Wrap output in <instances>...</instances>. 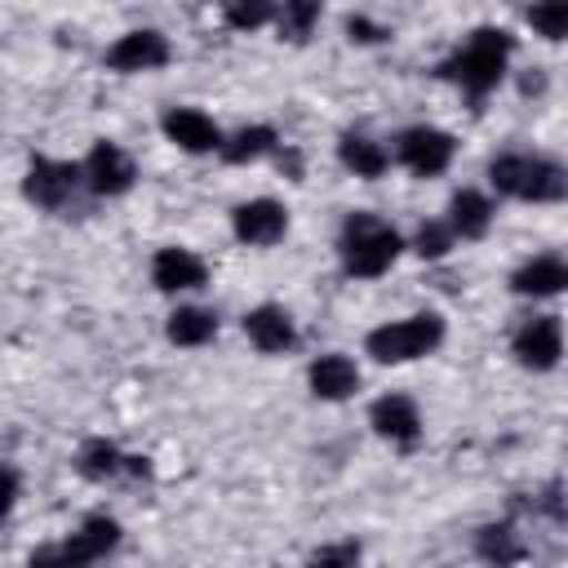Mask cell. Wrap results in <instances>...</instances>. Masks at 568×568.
<instances>
[{
  "instance_id": "cell-19",
  "label": "cell",
  "mask_w": 568,
  "mask_h": 568,
  "mask_svg": "<svg viewBox=\"0 0 568 568\" xmlns=\"http://www.w3.org/2000/svg\"><path fill=\"white\" fill-rule=\"evenodd\" d=\"M164 333H169L173 346H204V342L217 337V315L204 311V306H178V311L169 315Z\"/></svg>"
},
{
  "instance_id": "cell-4",
  "label": "cell",
  "mask_w": 568,
  "mask_h": 568,
  "mask_svg": "<svg viewBox=\"0 0 568 568\" xmlns=\"http://www.w3.org/2000/svg\"><path fill=\"white\" fill-rule=\"evenodd\" d=\"M444 342V315L439 311H417L404 320H386L364 337V351L377 364H413L422 355H430Z\"/></svg>"
},
{
  "instance_id": "cell-8",
  "label": "cell",
  "mask_w": 568,
  "mask_h": 568,
  "mask_svg": "<svg viewBox=\"0 0 568 568\" xmlns=\"http://www.w3.org/2000/svg\"><path fill=\"white\" fill-rule=\"evenodd\" d=\"M231 231H235V240L248 244V248H271V244H280L284 231H288V209H284L280 200H271V195L244 200V204H235V213H231Z\"/></svg>"
},
{
  "instance_id": "cell-14",
  "label": "cell",
  "mask_w": 568,
  "mask_h": 568,
  "mask_svg": "<svg viewBox=\"0 0 568 568\" xmlns=\"http://www.w3.org/2000/svg\"><path fill=\"white\" fill-rule=\"evenodd\" d=\"M244 337L262 351V355H284L297 346V328H293V315L275 302H262L253 311H244Z\"/></svg>"
},
{
  "instance_id": "cell-21",
  "label": "cell",
  "mask_w": 568,
  "mask_h": 568,
  "mask_svg": "<svg viewBox=\"0 0 568 568\" xmlns=\"http://www.w3.org/2000/svg\"><path fill=\"white\" fill-rule=\"evenodd\" d=\"M124 462H133V457H124L111 439H89V444L80 448V457H75V470H80L84 479L102 484V479H115V475L124 470Z\"/></svg>"
},
{
  "instance_id": "cell-24",
  "label": "cell",
  "mask_w": 568,
  "mask_h": 568,
  "mask_svg": "<svg viewBox=\"0 0 568 568\" xmlns=\"http://www.w3.org/2000/svg\"><path fill=\"white\" fill-rule=\"evenodd\" d=\"M315 22H320V4H306V0L284 4V9H280V18H275L280 36H288V40H306Z\"/></svg>"
},
{
  "instance_id": "cell-9",
  "label": "cell",
  "mask_w": 568,
  "mask_h": 568,
  "mask_svg": "<svg viewBox=\"0 0 568 568\" xmlns=\"http://www.w3.org/2000/svg\"><path fill=\"white\" fill-rule=\"evenodd\" d=\"M510 351L532 373L555 368L559 355H564V324H559V315H532V320H524L519 333H515V342H510Z\"/></svg>"
},
{
  "instance_id": "cell-22",
  "label": "cell",
  "mask_w": 568,
  "mask_h": 568,
  "mask_svg": "<svg viewBox=\"0 0 568 568\" xmlns=\"http://www.w3.org/2000/svg\"><path fill=\"white\" fill-rule=\"evenodd\" d=\"M479 555H484L488 564H497V568L515 564V559H519V537H515V528H506V524L484 528V532H479Z\"/></svg>"
},
{
  "instance_id": "cell-11",
  "label": "cell",
  "mask_w": 568,
  "mask_h": 568,
  "mask_svg": "<svg viewBox=\"0 0 568 568\" xmlns=\"http://www.w3.org/2000/svg\"><path fill=\"white\" fill-rule=\"evenodd\" d=\"M169 62V40L155 31V27H138V31H124L111 49H106V67L120 71V75H138V71H155Z\"/></svg>"
},
{
  "instance_id": "cell-12",
  "label": "cell",
  "mask_w": 568,
  "mask_h": 568,
  "mask_svg": "<svg viewBox=\"0 0 568 568\" xmlns=\"http://www.w3.org/2000/svg\"><path fill=\"white\" fill-rule=\"evenodd\" d=\"M204 280H209L204 257L182 248V244H164L151 257V284L160 293H195V288H204Z\"/></svg>"
},
{
  "instance_id": "cell-18",
  "label": "cell",
  "mask_w": 568,
  "mask_h": 568,
  "mask_svg": "<svg viewBox=\"0 0 568 568\" xmlns=\"http://www.w3.org/2000/svg\"><path fill=\"white\" fill-rule=\"evenodd\" d=\"M337 155H342V164L355 173V178H364V182H373V178H382L386 169H390V151L377 142V138H368V133H346L342 142H337Z\"/></svg>"
},
{
  "instance_id": "cell-10",
  "label": "cell",
  "mask_w": 568,
  "mask_h": 568,
  "mask_svg": "<svg viewBox=\"0 0 568 568\" xmlns=\"http://www.w3.org/2000/svg\"><path fill=\"white\" fill-rule=\"evenodd\" d=\"M160 129H164V138L178 146V151H186V155H209V151H222V129L213 124V115H204V111H195V106H169L164 115H160Z\"/></svg>"
},
{
  "instance_id": "cell-28",
  "label": "cell",
  "mask_w": 568,
  "mask_h": 568,
  "mask_svg": "<svg viewBox=\"0 0 568 568\" xmlns=\"http://www.w3.org/2000/svg\"><path fill=\"white\" fill-rule=\"evenodd\" d=\"M346 31H351V40H359V44H373V40H382V36H386V27L368 22L364 13H355V18L346 22Z\"/></svg>"
},
{
  "instance_id": "cell-15",
  "label": "cell",
  "mask_w": 568,
  "mask_h": 568,
  "mask_svg": "<svg viewBox=\"0 0 568 568\" xmlns=\"http://www.w3.org/2000/svg\"><path fill=\"white\" fill-rule=\"evenodd\" d=\"M306 386H311L315 399H328V404L351 399V395L359 390V364H355L351 355H342V351H328V355L311 359V368H306Z\"/></svg>"
},
{
  "instance_id": "cell-2",
  "label": "cell",
  "mask_w": 568,
  "mask_h": 568,
  "mask_svg": "<svg viewBox=\"0 0 568 568\" xmlns=\"http://www.w3.org/2000/svg\"><path fill=\"white\" fill-rule=\"evenodd\" d=\"M506 67H510V36L497 27H479L439 62V75L453 80L462 93L484 98L506 80Z\"/></svg>"
},
{
  "instance_id": "cell-23",
  "label": "cell",
  "mask_w": 568,
  "mask_h": 568,
  "mask_svg": "<svg viewBox=\"0 0 568 568\" xmlns=\"http://www.w3.org/2000/svg\"><path fill=\"white\" fill-rule=\"evenodd\" d=\"M528 27L546 40H568V0H546V4H532L528 13Z\"/></svg>"
},
{
  "instance_id": "cell-6",
  "label": "cell",
  "mask_w": 568,
  "mask_h": 568,
  "mask_svg": "<svg viewBox=\"0 0 568 568\" xmlns=\"http://www.w3.org/2000/svg\"><path fill=\"white\" fill-rule=\"evenodd\" d=\"M22 186H27V200H31V204L58 213V209H67V204L84 191V169L71 164V160L36 155L31 169H27V182H22Z\"/></svg>"
},
{
  "instance_id": "cell-20",
  "label": "cell",
  "mask_w": 568,
  "mask_h": 568,
  "mask_svg": "<svg viewBox=\"0 0 568 568\" xmlns=\"http://www.w3.org/2000/svg\"><path fill=\"white\" fill-rule=\"evenodd\" d=\"M275 146H280V138H275L271 124H248V129H240V133H231V138L222 142V160H231V164H253V160L271 155Z\"/></svg>"
},
{
  "instance_id": "cell-25",
  "label": "cell",
  "mask_w": 568,
  "mask_h": 568,
  "mask_svg": "<svg viewBox=\"0 0 568 568\" xmlns=\"http://www.w3.org/2000/svg\"><path fill=\"white\" fill-rule=\"evenodd\" d=\"M453 244H457V235L448 231V222H444V217H439V222H422V226H417V235H413V248H417L422 257H444Z\"/></svg>"
},
{
  "instance_id": "cell-17",
  "label": "cell",
  "mask_w": 568,
  "mask_h": 568,
  "mask_svg": "<svg viewBox=\"0 0 568 568\" xmlns=\"http://www.w3.org/2000/svg\"><path fill=\"white\" fill-rule=\"evenodd\" d=\"M493 217H497L493 200H488L484 191H475V186H462V191L448 200V213H444V222H448V231H453L457 240H484L488 226H493Z\"/></svg>"
},
{
  "instance_id": "cell-3",
  "label": "cell",
  "mask_w": 568,
  "mask_h": 568,
  "mask_svg": "<svg viewBox=\"0 0 568 568\" xmlns=\"http://www.w3.org/2000/svg\"><path fill=\"white\" fill-rule=\"evenodd\" d=\"M404 253V240L390 222H382L377 213H351L342 222V235H337V257H342V271L355 275V280H377L386 275Z\"/></svg>"
},
{
  "instance_id": "cell-27",
  "label": "cell",
  "mask_w": 568,
  "mask_h": 568,
  "mask_svg": "<svg viewBox=\"0 0 568 568\" xmlns=\"http://www.w3.org/2000/svg\"><path fill=\"white\" fill-rule=\"evenodd\" d=\"M275 18H280V9H271V4H226V22L240 31H257Z\"/></svg>"
},
{
  "instance_id": "cell-7",
  "label": "cell",
  "mask_w": 568,
  "mask_h": 568,
  "mask_svg": "<svg viewBox=\"0 0 568 568\" xmlns=\"http://www.w3.org/2000/svg\"><path fill=\"white\" fill-rule=\"evenodd\" d=\"M80 169H84V191H93V195H124L129 186H133V178H138V164H133V155L120 146V142H111V138H98L93 146H89V155L80 160Z\"/></svg>"
},
{
  "instance_id": "cell-5",
  "label": "cell",
  "mask_w": 568,
  "mask_h": 568,
  "mask_svg": "<svg viewBox=\"0 0 568 568\" xmlns=\"http://www.w3.org/2000/svg\"><path fill=\"white\" fill-rule=\"evenodd\" d=\"M453 133L435 129V124H413L395 138V160L413 173V178H439L448 164H453Z\"/></svg>"
},
{
  "instance_id": "cell-13",
  "label": "cell",
  "mask_w": 568,
  "mask_h": 568,
  "mask_svg": "<svg viewBox=\"0 0 568 568\" xmlns=\"http://www.w3.org/2000/svg\"><path fill=\"white\" fill-rule=\"evenodd\" d=\"M368 426L377 430V439H386V444H395V448H408V444H417V435H422V408H417V399L390 390V395H382V399L368 408Z\"/></svg>"
},
{
  "instance_id": "cell-1",
  "label": "cell",
  "mask_w": 568,
  "mask_h": 568,
  "mask_svg": "<svg viewBox=\"0 0 568 568\" xmlns=\"http://www.w3.org/2000/svg\"><path fill=\"white\" fill-rule=\"evenodd\" d=\"M488 186L519 204H555L568 195V169L537 151H506V155H493Z\"/></svg>"
},
{
  "instance_id": "cell-26",
  "label": "cell",
  "mask_w": 568,
  "mask_h": 568,
  "mask_svg": "<svg viewBox=\"0 0 568 568\" xmlns=\"http://www.w3.org/2000/svg\"><path fill=\"white\" fill-rule=\"evenodd\" d=\"M306 568H359V541H328L306 559Z\"/></svg>"
},
{
  "instance_id": "cell-16",
  "label": "cell",
  "mask_w": 568,
  "mask_h": 568,
  "mask_svg": "<svg viewBox=\"0 0 568 568\" xmlns=\"http://www.w3.org/2000/svg\"><path fill=\"white\" fill-rule=\"evenodd\" d=\"M510 288L519 297H559L568 293V257L559 253H537L528 257L515 275H510Z\"/></svg>"
}]
</instances>
